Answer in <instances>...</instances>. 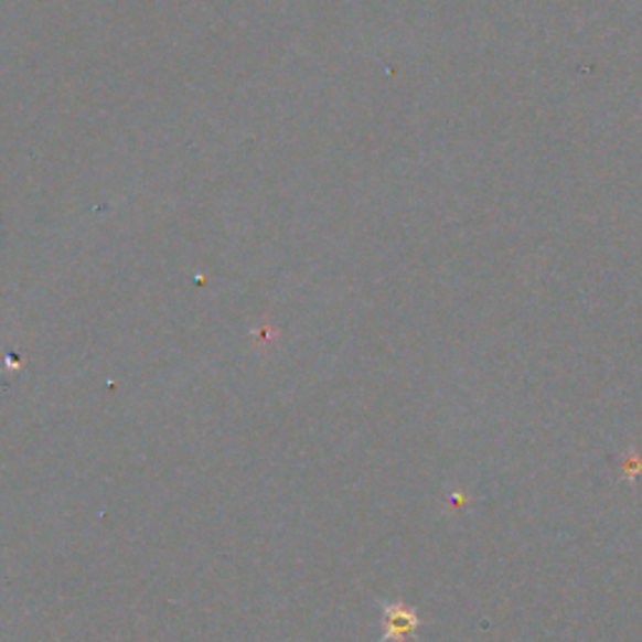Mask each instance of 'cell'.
<instances>
[{"label":"cell","instance_id":"obj_1","mask_svg":"<svg viewBox=\"0 0 642 642\" xmlns=\"http://www.w3.org/2000/svg\"><path fill=\"white\" fill-rule=\"evenodd\" d=\"M421 628L419 614L402 600L382 602V642H409Z\"/></svg>","mask_w":642,"mask_h":642}]
</instances>
